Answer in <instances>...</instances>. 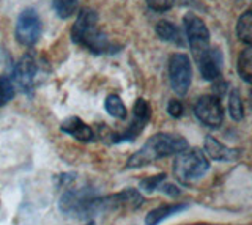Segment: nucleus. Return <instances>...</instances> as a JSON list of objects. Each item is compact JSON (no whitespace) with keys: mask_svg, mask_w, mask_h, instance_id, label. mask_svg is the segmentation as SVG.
Masks as SVG:
<instances>
[{"mask_svg":"<svg viewBox=\"0 0 252 225\" xmlns=\"http://www.w3.org/2000/svg\"><path fill=\"white\" fill-rule=\"evenodd\" d=\"M43 33V22L39 14L35 8H26L22 10L18 21H16L14 35L16 40L24 48H33L39 41Z\"/></svg>","mask_w":252,"mask_h":225,"instance_id":"nucleus-7","label":"nucleus"},{"mask_svg":"<svg viewBox=\"0 0 252 225\" xmlns=\"http://www.w3.org/2000/svg\"><path fill=\"white\" fill-rule=\"evenodd\" d=\"M142 205H144V197L134 188L101 197V213L115 211V209H137Z\"/></svg>","mask_w":252,"mask_h":225,"instance_id":"nucleus-11","label":"nucleus"},{"mask_svg":"<svg viewBox=\"0 0 252 225\" xmlns=\"http://www.w3.org/2000/svg\"><path fill=\"white\" fill-rule=\"evenodd\" d=\"M165 181V175L161 173V175H155V176H148L145 180L140 181V189L145 191V192H153L159 188V184Z\"/></svg>","mask_w":252,"mask_h":225,"instance_id":"nucleus-23","label":"nucleus"},{"mask_svg":"<svg viewBox=\"0 0 252 225\" xmlns=\"http://www.w3.org/2000/svg\"><path fill=\"white\" fill-rule=\"evenodd\" d=\"M238 73L244 82L251 84V81H252V49H251V46H248V48L240 54Z\"/></svg>","mask_w":252,"mask_h":225,"instance_id":"nucleus-20","label":"nucleus"},{"mask_svg":"<svg viewBox=\"0 0 252 225\" xmlns=\"http://www.w3.org/2000/svg\"><path fill=\"white\" fill-rule=\"evenodd\" d=\"M228 113L235 121H240L244 117V106H243V99L238 90H232L230 95H228Z\"/></svg>","mask_w":252,"mask_h":225,"instance_id":"nucleus-21","label":"nucleus"},{"mask_svg":"<svg viewBox=\"0 0 252 225\" xmlns=\"http://www.w3.org/2000/svg\"><path fill=\"white\" fill-rule=\"evenodd\" d=\"M167 112H169L170 117L180 118L181 115H183V112H185V107H183V104H181V101H178V99H170L169 104H167Z\"/></svg>","mask_w":252,"mask_h":225,"instance_id":"nucleus-25","label":"nucleus"},{"mask_svg":"<svg viewBox=\"0 0 252 225\" xmlns=\"http://www.w3.org/2000/svg\"><path fill=\"white\" fill-rule=\"evenodd\" d=\"M150 118H152V107H150L148 101L144 98H139L132 107V120L129 121L128 128L122 133L112 136L114 143H123V142H132L142 134V131L148 125Z\"/></svg>","mask_w":252,"mask_h":225,"instance_id":"nucleus-9","label":"nucleus"},{"mask_svg":"<svg viewBox=\"0 0 252 225\" xmlns=\"http://www.w3.org/2000/svg\"><path fill=\"white\" fill-rule=\"evenodd\" d=\"M99 16L92 8H84L77 14V19L71 28V38L79 46H82L94 56H106V54L118 52L122 48L115 46L109 40V36L98 26Z\"/></svg>","mask_w":252,"mask_h":225,"instance_id":"nucleus-1","label":"nucleus"},{"mask_svg":"<svg viewBox=\"0 0 252 225\" xmlns=\"http://www.w3.org/2000/svg\"><path fill=\"white\" fill-rule=\"evenodd\" d=\"M59 208L63 214L69 217L89 221L101 213V197L87 186L66 189L60 197Z\"/></svg>","mask_w":252,"mask_h":225,"instance_id":"nucleus-3","label":"nucleus"},{"mask_svg":"<svg viewBox=\"0 0 252 225\" xmlns=\"http://www.w3.org/2000/svg\"><path fill=\"white\" fill-rule=\"evenodd\" d=\"M60 131L71 136L73 139H76V141H79V142L94 141V131L92 129V126H89L84 120H81L79 117H69L65 121H62Z\"/></svg>","mask_w":252,"mask_h":225,"instance_id":"nucleus-13","label":"nucleus"},{"mask_svg":"<svg viewBox=\"0 0 252 225\" xmlns=\"http://www.w3.org/2000/svg\"><path fill=\"white\" fill-rule=\"evenodd\" d=\"M156 35L161 38L162 41H169L183 48L185 41H183V36H181L180 28L173 24L170 21H159L156 26Z\"/></svg>","mask_w":252,"mask_h":225,"instance_id":"nucleus-16","label":"nucleus"},{"mask_svg":"<svg viewBox=\"0 0 252 225\" xmlns=\"http://www.w3.org/2000/svg\"><path fill=\"white\" fill-rule=\"evenodd\" d=\"M186 38L191 48L192 57L197 61L210 49V30L207 24L194 13H186L183 18Z\"/></svg>","mask_w":252,"mask_h":225,"instance_id":"nucleus-6","label":"nucleus"},{"mask_svg":"<svg viewBox=\"0 0 252 225\" xmlns=\"http://www.w3.org/2000/svg\"><path fill=\"white\" fill-rule=\"evenodd\" d=\"M169 81L172 90L185 96L192 82V66L186 54H172L169 58Z\"/></svg>","mask_w":252,"mask_h":225,"instance_id":"nucleus-8","label":"nucleus"},{"mask_svg":"<svg viewBox=\"0 0 252 225\" xmlns=\"http://www.w3.org/2000/svg\"><path fill=\"white\" fill-rule=\"evenodd\" d=\"M199 65V71L205 81H218L222 71V54L219 49L210 48L203 56L195 61Z\"/></svg>","mask_w":252,"mask_h":225,"instance_id":"nucleus-12","label":"nucleus"},{"mask_svg":"<svg viewBox=\"0 0 252 225\" xmlns=\"http://www.w3.org/2000/svg\"><path fill=\"white\" fill-rule=\"evenodd\" d=\"M236 35H238L240 41H243L246 46H251V43H252V13H251V10L244 11L240 16L238 24H236Z\"/></svg>","mask_w":252,"mask_h":225,"instance_id":"nucleus-17","label":"nucleus"},{"mask_svg":"<svg viewBox=\"0 0 252 225\" xmlns=\"http://www.w3.org/2000/svg\"><path fill=\"white\" fill-rule=\"evenodd\" d=\"M210 169V161L199 148H186L177 154L173 161V173L181 184H191L200 180Z\"/></svg>","mask_w":252,"mask_h":225,"instance_id":"nucleus-4","label":"nucleus"},{"mask_svg":"<svg viewBox=\"0 0 252 225\" xmlns=\"http://www.w3.org/2000/svg\"><path fill=\"white\" fill-rule=\"evenodd\" d=\"M194 113L202 125L211 129H218L224 123V107L216 95H205L197 99Z\"/></svg>","mask_w":252,"mask_h":225,"instance_id":"nucleus-10","label":"nucleus"},{"mask_svg":"<svg viewBox=\"0 0 252 225\" xmlns=\"http://www.w3.org/2000/svg\"><path fill=\"white\" fill-rule=\"evenodd\" d=\"M189 148V143L185 137L172 133H158L152 136L142 145V148L136 151L126 162V169H139L152 164V162L169 158L172 154H178Z\"/></svg>","mask_w":252,"mask_h":225,"instance_id":"nucleus-2","label":"nucleus"},{"mask_svg":"<svg viewBox=\"0 0 252 225\" xmlns=\"http://www.w3.org/2000/svg\"><path fill=\"white\" fill-rule=\"evenodd\" d=\"M158 189L162 191L164 194H167V196H170V197H177L178 194H180V191H178L177 186H173V184H170V183H165V181H162Z\"/></svg>","mask_w":252,"mask_h":225,"instance_id":"nucleus-26","label":"nucleus"},{"mask_svg":"<svg viewBox=\"0 0 252 225\" xmlns=\"http://www.w3.org/2000/svg\"><path fill=\"white\" fill-rule=\"evenodd\" d=\"M104 107H106V112L114 118L125 120L126 115H128V111H126V106L123 103V99L118 95H109L106 98Z\"/></svg>","mask_w":252,"mask_h":225,"instance_id":"nucleus-18","label":"nucleus"},{"mask_svg":"<svg viewBox=\"0 0 252 225\" xmlns=\"http://www.w3.org/2000/svg\"><path fill=\"white\" fill-rule=\"evenodd\" d=\"M203 153L213 161H220V162H227V161H235L238 159L240 156V150L236 148H228V146L222 145L218 139L208 136L205 139V143H203Z\"/></svg>","mask_w":252,"mask_h":225,"instance_id":"nucleus-14","label":"nucleus"},{"mask_svg":"<svg viewBox=\"0 0 252 225\" xmlns=\"http://www.w3.org/2000/svg\"><path fill=\"white\" fill-rule=\"evenodd\" d=\"M186 208H188L186 203H173V205H164V206H159V208H155L147 214L145 225H158V224H161L162 221L172 217L173 214H178L181 211H185Z\"/></svg>","mask_w":252,"mask_h":225,"instance_id":"nucleus-15","label":"nucleus"},{"mask_svg":"<svg viewBox=\"0 0 252 225\" xmlns=\"http://www.w3.org/2000/svg\"><path fill=\"white\" fill-rule=\"evenodd\" d=\"M14 96V85L8 76H0V107L8 104Z\"/></svg>","mask_w":252,"mask_h":225,"instance_id":"nucleus-22","label":"nucleus"},{"mask_svg":"<svg viewBox=\"0 0 252 225\" xmlns=\"http://www.w3.org/2000/svg\"><path fill=\"white\" fill-rule=\"evenodd\" d=\"M173 3H175V0H147V5L150 10H153L156 13H165L169 11Z\"/></svg>","mask_w":252,"mask_h":225,"instance_id":"nucleus-24","label":"nucleus"},{"mask_svg":"<svg viewBox=\"0 0 252 225\" xmlns=\"http://www.w3.org/2000/svg\"><path fill=\"white\" fill-rule=\"evenodd\" d=\"M52 8L60 19H69L79 8V0H52Z\"/></svg>","mask_w":252,"mask_h":225,"instance_id":"nucleus-19","label":"nucleus"},{"mask_svg":"<svg viewBox=\"0 0 252 225\" xmlns=\"http://www.w3.org/2000/svg\"><path fill=\"white\" fill-rule=\"evenodd\" d=\"M39 61L33 52H29L26 56H22L13 66L11 71V82L14 88L18 87L22 93L32 95V91L35 90L38 84V76H39Z\"/></svg>","mask_w":252,"mask_h":225,"instance_id":"nucleus-5","label":"nucleus"}]
</instances>
